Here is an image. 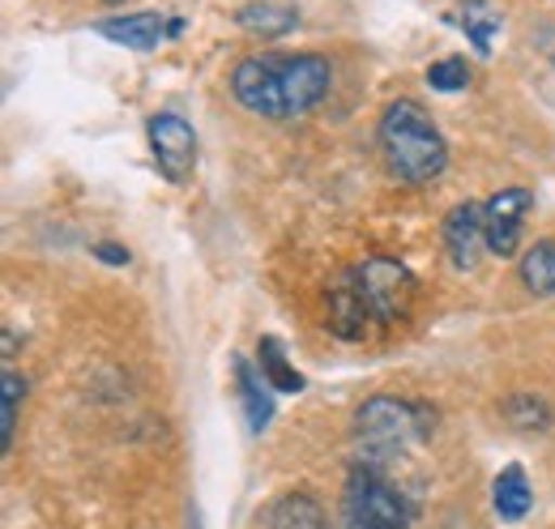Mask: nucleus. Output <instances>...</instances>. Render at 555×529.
Masks as SVG:
<instances>
[{
    "mask_svg": "<svg viewBox=\"0 0 555 529\" xmlns=\"http://www.w3.org/2000/svg\"><path fill=\"white\" fill-rule=\"evenodd\" d=\"M376 145L385 154L389 176L402 184H431L449 167V141L418 99H398L380 112Z\"/></svg>",
    "mask_w": 555,
    "mask_h": 529,
    "instance_id": "2",
    "label": "nucleus"
},
{
    "mask_svg": "<svg viewBox=\"0 0 555 529\" xmlns=\"http://www.w3.org/2000/svg\"><path fill=\"white\" fill-rule=\"evenodd\" d=\"M415 500L385 474L380 462H354L343 491V529H411Z\"/></svg>",
    "mask_w": 555,
    "mask_h": 529,
    "instance_id": "4",
    "label": "nucleus"
},
{
    "mask_svg": "<svg viewBox=\"0 0 555 529\" xmlns=\"http://www.w3.org/2000/svg\"><path fill=\"white\" fill-rule=\"evenodd\" d=\"M466 4H475V0H466Z\"/></svg>",
    "mask_w": 555,
    "mask_h": 529,
    "instance_id": "24",
    "label": "nucleus"
},
{
    "mask_svg": "<svg viewBox=\"0 0 555 529\" xmlns=\"http://www.w3.org/2000/svg\"><path fill=\"white\" fill-rule=\"evenodd\" d=\"M440 235H444V253L457 269H475L479 264V248H487L483 240V205L475 201H462L444 214L440 222Z\"/></svg>",
    "mask_w": 555,
    "mask_h": 529,
    "instance_id": "8",
    "label": "nucleus"
},
{
    "mask_svg": "<svg viewBox=\"0 0 555 529\" xmlns=\"http://www.w3.org/2000/svg\"><path fill=\"white\" fill-rule=\"evenodd\" d=\"M235 22L248 30V35H261V39H278V35H291L299 26V13L291 4H278V0H253V4H240L235 9Z\"/></svg>",
    "mask_w": 555,
    "mask_h": 529,
    "instance_id": "14",
    "label": "nucleus"
},
{
    "mask_svg": "<svg viewBox=\"0 0 555 529\" xmlns=\"http://www.w3.org/2000/svg\"><path fill=\"white\" fill-rule=\"evenodd\" d=\"M427 86H436L440 94H457L470 86V65L462 56H444V61L427 65Z\"/></svg>",
    "mask_w": 555,
    "mask_h": 529,
    "instance_id": "18",
    "label": "nucleus"
},
{
    "mask_svg": "<svg viewBox=\"0 0 555 529\" xmlns=\"http://www.w3.org/2000/svg\"><path fill=\"white\" fill-rule=\"evenodd\" d=\"M350 278H354V286H359V295H363V304H367L376 325H398V321L411 317L418 282L402 261H393V257H363L359 264H350Z\"/></svg>",
    "mask_w": 555,
    "mask_h": 529,
    "instance_id": "5",
    "label": "nucleus"
},
{
    "mask_svg": "<svg viewBox=\"0 0 555 529\" xmlns=\"http://www.w3.org/2000/svg\"><path fill=\"white\" fill-rule=\"evenodd\" d=\"M491 504L500 513V521H521L534 504V491H530V478L521 465H504L491 482Z\"/></svg>",
    "mask_w": 555,
    "mask_h": 529,
    "instance_id": "13",
    "label": "nucleus"
},
{
    "mask_svg": "<svg viewBox=\"0 0 555 529\" xmlns=\"http://www.w3.org/2000/svg\"><path fill=\"white\" fill-rule=\"evenodd\" d=\"M521 286L539 299H552L555 295V240H539L534 248L521 253Z\"/></svg>",
    "mask_w": 555,
    "mask_h": 529,
    "instance_id": "16",
    "label": "nucleus"
},
{
    "mask_svg": "<svg viewBox=\"0 0 555 529\" xmlns=\"http://www.w3.org/2000/svg\"><path fill=\"white\" fill-rule=\"evenodd\" d=\"M325 317H330V330L338 333V337H347V341H359L363 333L376 325L372 312H367V304H363V295H359V286H354V278H350V269H343L330 282Z\"/></svg>",
    "mask_w": 555,
    "mask_h": 529,
    "instance_id": "9",
    "label": "nucleus"
},
{
    "mask_svg": "<svg viewBox=\"0 0 555 529\" xmlns=\"http://www.w3.org/2000/svg\"><path fill=\"white\" fill-rule=\"evenodd\" d=\"M26 393V380L9 367L4 372V418H0V444H4V453L13 449V431H17V401Z\"/></svg>",
    "mask_w": 555,
    "mask_h": 529,
    "instance_id": "20",
    "label": "nucleus"
},
{
    "mask_svg": "<svg viewBox=\"0 0 555 529\" xmlns=\"http://www.w3.org/2000/svg\"><path fill=\"white\" fill-rule=\"evenodd\" d=\"M94 257L103 264H129V248H120V244H99Z\"/></svg>",
    "mask_w": 555,
    "mask_h": 529,
    "instance_id": "21",
    "label": "nucleus"
},
{
    "mask_svg": "<svg viewBox=\"0 0 555 529\" xmlns=\"http://www.w3.org/2000/svg\"><path fill=\"white\" fill-rule=\"evenodd\" d=\"M145 137H150V154L154 167L167 184H189L197 171V132L184 116L176 112H154L145 120Z\"/></svg>",
    "mask_w": 555,
    "mask_h": 529,
    "instance_id": "6",
    "label": "nucleus"
},
{
    "mask_svg": "<svg viewBox=\"0 0 555 529\" xmlns=\"http://www.w3.org/2000/svg\"><path fill=\"white\" fill-rule=\"evenodd\" d=\"M257 367H261V376L270 380V389L282 397H295L304 393V376H299V367L286 359V346L278 341V337H261L257 341Z\"/></svg>",
    "mask_w": 555,
    "mask_h": 529,
    "instance_id": "15",
    "label": "nucleus"
},
{
    "mask_svg": "<svg viewBox=\"0 0 555 529\" xmlns=\"http://www.w3.org/2000/svg\"><path fill=\"white\" fill-rule=\"evenodd\" d=\"M504 414H508V418H513V427H521V431H543V427L552 423V410H547V401H543V397H534V393L508 397Z\"/></svg>",
    "mask_w": 555,
    "mask_h": 529,
    "instance_id": "17",
    "label": "nucleus"
},
{
    "mask_svg": "<svg viewBox=\"0 0 555 529\" xmlns=\"http://www.w3.org/2000/svg\"><path fill=\"white\" fill-rule=\"evenodd\" d=\"M103 4H129V0H103Z\"/></svg>",
    "mask_w": 555,
    "mask_h": 529,
    "instance_id": "23",
    "label": "nucleus"
},
{
    "mask_svg": "<svg viewBox=\"0 0 555 529\" xmlns=\"http://www.w3.org/2000/svg\"><path fill=\"white\" fill-rule=\"evenodd\" d=\"M462 30L470 35L475 52L491 56V35L500 30V13H491V9H479V4H466V13H462Z\"/></svg>",
    "mask_w": 555,
    "mask_h": 529,
    "instance_id": "19",
    "label": "nucleus"
},
{
    "mask_svg": "<svg viewBox=\"0 0 555 529\" xmlns=\"http://www.w3.org/2000/svg\"><path fill=\"white\" fill-rule=\"evenodd\" d=\"M334 86V68L317 52H261L231 68V94L261 120H299Z\"/></svg>",
    "mask_w": 555,
    "mask_h": 529,
    "instance_id": "1",
    "label": "nucleus"
},
{
    "mask_svg": "<svg viewBox=\"0 0 555 529\" xmlns=\"http://www.w3.org/2000/svg\"><path fill=\"white\" fill-rule=\"evenodd\" d=\"M266 529H330V521L308 491H286L266 508Z\"/></svg>",
    "mask_w": 555,
    "mask_h": 529,
    "instance_id": "12",
    "label": "nucleus"
},
{
    "mask_svg": "<svg viewBox=\"0 0 555 529\" xmlns=\"http://www.w3.org/2000/svg\"><path fill=\"white\" fill-rule=\"evenodd\" d=\"M235 389H240V405H244L248 427L261 436V431L270 427V418H274V389H270V380L261 376V367H253V363L240 359V354H235Z\"/></svg>",
    "mask_w": 555,
    "mask_h": 529,
    "instance_id": "11",
    "label": "nucleus"
},
{
    "mask_svg": "<svg viewBox=\"0 0 555 529\" xmlns=\"http://www.w3.org/2000/svg\"><path fill=\"white\" fill-rule=\"evenodd\" d=\"M189 529H202V513L197 508H189Z\"/></svg>",
    "mask_w": 555,
    "mask_h": 529,
    "instance_id": "22",
    "label": "nucleus"
},
{
    "mask_svg": "<svg viewBox=\"0 0 555 529\" xmlns=\"http://www.w3.org/2000/svg\"><path fill=\"white\" fill-rule=\"evenodd\" d=\"M431 423L436 414L418 401H406V397L380 393L367 397L359 410H354V440L363 444V462H389L406 449L423 444L431 436Z\"/></svg>",
    "mask_w": 555,
    "mask_h": 529,
    "instance_id": "3",
    "label": "nucleus"
},
{
    "mask_svg": "<svg viewBox=\"0 0 555 529\" xmlns=\"http://www.w3.org/2000/svg\"><path fill=\"white\" fill-rule=\"evenodd\" d=\"M99 35L125 43L129 52H154L167 35H180V22H167L163 13H125V17H103Z\"/></svg>",
    "mask_w": 555,
    "mask_h": 529,
    "instance_id": "10",
    "label": "nucleus"
},
{
    "mask_svg": "<svg viewBox=\"0 0 555 529\" xmlns=\"http://www.w3.org/2000/svg\"><path fill=\"white\" fill-rule=\"evenodd\" d=\"M534 209L530 189H500L495 197L483 201V240L495 257H517L521 248V231H526V214Z\"/></svg>",
    "mask_w": 555,
    "mask_h": 529,
    "instance_id": "7",
    "label": "nucleus"
}]
</instances>
